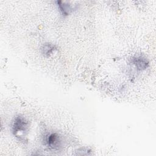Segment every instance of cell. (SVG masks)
I'll list each match as a JSON object with an SVG mask.
<instances>
[{
  "label": "cell",
  "instance_id": "2",
  "mask_svg": "<svg viewBox=\"0 0 156 156\" xmlns=\"http://www.w3.org/2000/svg\"><path fill=\"white\" fill-rule=\"evenodd\" d=\"M47 146L52 150L58 149L61 146V140L59 135L56 133H52L46 137Z\"/></svg>",
  "mask_w": 156,
  "mask_h": 156
},
{
  "label": "cell",
  "instance_id": "5",
  "mask_svg": "<svg viewBox=\"0 0 156 156\" xmlns=\"http://www.w3.org/2000/svg\"><path fill=\"white\" fill-rule=\"evenodd\" d=\"M54 49V47L51 44H45L43 46V48L42 49L43 54L44 55H49L52 54Z\"/></svg>",
  "mask_w": 156,
  "mask_h": 156
},
{
  "label": "cell",
  "instance_id": "4",
  "mask_svg": "<svg viewBox=\"0 0 156 156\" xmlns=\"http://www.w3.org/2000/svg\"><path fill=\"white\" fill-rule=\"evenodd\" d=\"M58 8L60 9V10L62 12V13L63 15H68L69 13L71 11L72 9L70 5H68V4H65L64 3L63 4V2L62 1H58Z\"/></svg>",
  "mask_w": 156,
  "mask_h": 156
},
{
  "label": "cell",
  "instance_id": "1",
  "mask_svg": "<svg viewBox=\"0 0 156 156\" xmlns=\"http://www.w3.org/2000/svg\"><path fill=\"white\" fill-rule=\"evenodd\" d=\"M28 127L29 123L24 117L21 116H16L13 122V133L16 135H17L19 133L23 134L27 130Z\"/></svg>",
  "mask_w": 156,
  "mask_h": 156
},
{
  "label": "cell",
  "instance_id": "3",
  "mask_svg": "<svg viewBox=\"0 0 156 156\" xmlns=\"http://www.w3.org/2000/svg\"><path fill=\"white\" fill-rule=\"evenodd\" d=\"M132 62L133 64L135 66V67L140 70L146 69L149 65V62L147 58L141 55L135 56L133 57Z\"/></svg>",
  "mask_w": 156,
  "mask_h": 156
}]
</instances>
